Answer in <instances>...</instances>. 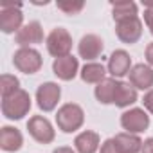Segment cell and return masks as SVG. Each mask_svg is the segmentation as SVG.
Here are the masks:
<instances>
[{
    "label": "cell",
    "instance_id": "1",
    "mask_svg": "<svg viewBox=\"0 0 153 153\" xmlns=\"http://www.w3.org/2000/svg\"><path fill=\"white\" fill-rule=\"evenodd\" d=\"M83 121H85L83 108L79 105H76V103L63 105L56 114V124L65 133H72L76 130H79L83 126Z\"/></svg>",
    "mask_w": 153,
    "mask_h": 153
},
{
    "label": "cell",
    "instance_id": "2",
    "mask_svg": "<svg viewBox=\"0 0 153 153\" xmlns=\"http://www.w3.org/2000/svg\"><path fill=\"white\" fill-rule=\"evenodd\" d=\"M31 110V96L25 90H18L16 94L2 99V114L7 119L18 121L24 115H27Z\"/></svg>",
    "mask_w": 153,
    "mask_h": 153
},
{
    "label": "cell",
    "instance_id": "3",
    "mask_svg": "<svg viewBox=\"0 0 153 153\" xmlns=\"http://www.w3.org/2000/svg\"><path fill=\"white\" fill-rule=\"evenodd\" d=\"M24 15L20 11V4L15 2H2L0 4V29L6 34L18 33L22 29Z\"/></svg>",
    "mask_w": 153,
    "mask_h": 153
},
{
    "label": "cell",
    "instance_id": "4",
    "mask_svg": "<svg viewBox=\"0 0 153 153\" xmlns=\"http://www.w3.org/2000/svg\"><path fill=\"white\" fill-rule=\"evenodd\" d=\"M13 63L15 67L24 72V74H36L42 65H43V59L40 56V52L36 49H31V47H20L15 56H13Z\"/></svg>",
    "mask_w": 153,
    "mask_h": 153
},
{
    "label": "cell",
    "instance_id": "5",
    "mask_svg": "<svg viewBox=\"0 0 153 153\" xmlns=\"http://www.w3.org/2000/svg\"><path fill=\"white\" fill-rule=\"evenodd\" d=\"M70 49H72V36L68 34L67 29L56 27V29H52L49 33V36H47V51L54 58L68 56Z\"/></svg>",
    "mask_w": 153,
    "mask_h": 153
},
{
    "label": "cell",
    "instance_id": "6",
    "mask_svg": "<svg viewBox=\"0 0 153 153\" xmlns=\"http://www.w3.org/2000/svg\"><path fill=\"white\" fill-rule=\"evenodd\" d=\"M27 130H29L31 137L40 144H49L54 140V128L42 115H33L27 123Z\"/></svg>",
    "mask_w": 153,
    "mask_h": 153
},
{
    "label": "cell",
    "instance_id": "7",
    "mask_svg": "<svg viewBox=\"0 0 153 153\" xmlns=\"http://www.w3.org/2000/svg\"><path fill=\"white\" fill-rule=\"evenodd\" d=\"M115 34L123 43L131 45V43L139 42V38L142 36V22L139 20V16L117 22L115 24Z\"/></svg>",
    "mask_w": 153,
    "mask_h": 153
},
{
    "label": "cell",
    "instance_id": "8",
    "mask_svg": "<svg viewBox=\"0 0 153 153\" xmlns=\"http://www.w3.org/2000/svg\"><path fill=\"white\" fill-rule=\"evenodd\" d=\"M121 124L128 133H140L149 126V115L140 108H131L121 115Z\"/></svg>",
    "mask_w": 153,
    "mask_h": 153
},
{
    "label": "cell",
    "instance_id": "9",
    "mask_svg": "<svg viewBox=\"0 0 153 153\" xmlns=\"http://www.w3.org/2000/svg\"><path fill=\"white\" fill-rule=\"evenodd\" d=\"M59 96H61V88L56 83L49 81V83L40 85L38 90H36V101H38L40 110H43V112L54 110L58 101H59Z\"/></svg>",
    "mask_w": 153,
    "mask_h": 153
},
{
    "label": "cell",
    "instance_id": "10",
    "mask_svg": "<svg viewBox=\"0 0 153 153\" xmlns=\"http://www.w3.org/2000/svg\"><path fill=\"white\" fill-rule=\"evenodd\" d=\"M130 85L139 90H151L153 87V68L144 63H137L130 70Z\"/></svg>",
    "mask_w": 153,
    "mask_h": 153
},
{
    "label": "cell",
    "instance_id": "11",
    "mask_svg": "<svg viewBox=\"0 0 153 153\" xmlns=\"http://www.w3.org/2000/svg\"><path fill=\"white\" fill-rule=\"evenodd\" d=\"M78 68H79V63H78V58L74 56H63V58H56L54 63H52V70L54 74L58 76L59 79L63 81H70L76 78L78 74Z\"/></svg>",
    "mask_w": 153,
    "mask_h": 153
},
{
    "label": "cell",
    "instance_id": "12",
    "mask_svg": "<svg viewBox=\"0 0 153 153\" xmlns=\"http://www.w3.org/2000/svg\"><path fill=\"white\" fill-rule=\"evenodd\" d=\"M15 40L20 47H29V45H34V43H42L43 42V29H42L40 22H29L27 25H24L16 33Z\"/></svg>",
    "mask_w": 153,
    "mask_h": 153
},
{
    "label": "cell",
    "instance_id": "13",
    "mask_svg": "<svg viewBox=\"0 0 153 153\" xmlns=\"http://www.w3.org/2000/svg\"><path fill=\"white\" fill-rule=\"evenodd\" d=\"M131 67V58L126 51H114L110 59H108V72L114 78H123V76L130 74Z\"/></svg>",
    "mask_w": 153,
    "mask_h": 153
},
{
    "label": "cell",
    "instance_id": "14",
    "mask_svg": "<svg viewBox=\"0 0 153 153\" xmlns=\"http://www.w3.org/2000/svg\"><path fill=\"white\" fill-rule=\"evenodd\" d=\"M105 45H103V40L97 36V34H85L79 42V56L85 58V59H96L101 56Z\"/></svg>",
    "mask_w": 153,
    "mask_h": 153
},
{
    "label": "cell",
    "instance_id": "15",
    "mask_svg": "<svg viewBox=\"0 0 153 153\" xmlns=\"http://www.w3.org/2000/svg\"><path fill=\"white\" fill-rule=\"evenodd\" d=\"M24 137L13 126H4L0 130V148L4 151H18L22 148Z\"/></svg>",
    "mask_w": 153,
    "mask_h": 153
},
{
    "label": "cell",
    "instance_id": "16",
    "mask_svg": "<svg viewBox=\"0 0 153 153\" xmlns=\"http://www.w3.org/2000/svg\"><path fill=\"white\" fill-rule=\"evenodd\" d=\"M114 144L119 153H137L142 149V140L133 133H117L114 137Z\"/></svg>",
    "mask_w": 153,
    "mask_h": 153
},
{
    "label": "cell",
    "instance_id": "17",
    "mask_svg": "<svg viewBox=\"0 0 153 153\" xmlns=\"http://www.w3.org/2000/svg\"><path fill=\"white\" fill-rule=\"evenodd\" d=\"M74 146L78 149V153H96L99 148V135L96 131L87 130L76 137Z\"/></svg>",
    "mask_w": 153,
    "mask_h": 153
},
{
    "label": "cell",
    "instance_id": "18",
    "mask_svg": "<svg viewBox=\"0 0 153 153\" xmlns=\"http://www.w3.org/2000/svg\"><path fill=\"white\" fill-rule=\"evenodd\" d=\"M135 101H137V90H135V87H131L130 83L119 81V87H117V92H115L114 105L119 106V108H126V106L133 105Z\"/></svg>",
    "mask_w": 153,
    "mask_h": 153
},
{
    "label": "cell",
    "instance_id": "19",
    "mask_svg": "<svg viewBox=\"0 0 153 153\" xmlns=\"http://www.w3.org/2000/svg\"><path fill=\"white\" fill-rule=\"evenodd\" d=\"M117 87H119V81H115V78H110V79H105L103 83H99V85L96 87V97H97V101H99L101 105H110V103H114Z\"/></svg>",
    "mask_w": 153,
    "mask_h": 153
},
{
    "label": "cell",
    "instance_id": "20",
    "mask_svg": "<svg viewBox=\"0 0 153 153\" xmlns=\"http://www.w3.org/2000/svg\"><path fill=\"white\" fill-rule=\"evenodd\" d=\"M105 74H106V68L101 65V63H87L83 68H81V79L85 83H103L105 81Z\"/></svg>",
    "mask_w": 153,
    "mask_h": 153
},
{
    "label": "cell",
    "instance_id": "21",
    "mask_svg": "<svg viewBox=\"0 0 153 153\" xmlns=\"http://www.w3.org/2000/svg\"><path fill=\"white\" fill-rule=\"evenodd\" d=\"M112 13H114L115 24L123 22V20H128V18H135L137 16V4H133V2H115L114 7H112Z\"/></svg>",
    "mask_w": 153,
    "mask_h": 153
},
{
    "label": "cell",
    "instance_id": "22",
    "mask_svg": "<svg viewBox=\"0 0 153 153\" xmlns=\"http://www.w3.org/2000/svg\"><path fill=\"white\" fill-rule=\"evenodd\" d=\"M20 90V81L16 76L13 74H4L0 78V92H2V99L4 97H9L13 94H16Z\"/></svg>",
    "mask_w": 153,
    "mask_h": 153
},
{
    "label": "cell",
    "instance_id": "23",
    "mask_svg": "<svg viewBox=\"0 0 153 153\" xmlns=\"http://www.w3.org/2000/svg\"><path fill=\"white\" fill-rule=\"evenodd\" d=\"M56 6L65 15H78V13L83 11L85 2H81V0H61V2H58Z\"/></svg>",
    "mask_w": 153,
    "mask_h": 153
},
{
    "label": "cell",
    "instance_id": "24",
    "mask_svg": "<svg viewBox=\"0 0 153 153\" xmlns=\"http://www.w3.org/2000/svg\"><path fill=\"white\" fill-rule=\"evenodd\" d=\"M144 7H146V11H144V22H146L149 33L153 34V2H146Z\"/></svg>",
    "mask_w": 153,
    "mask_h": 153
},
{
    "label": "cell",
    "instance_id": "25",
    "mask_svg": "<svg viewBox=\"0 0 153 153\" xmlns=\"http://www.w3.org/2000/svg\"><path fill=\"white\" fill-rule=\"evenodd\" d=\"M99 153H119L117 148H115V144H114V139L105 140L103 146H101V151H99Z\"/></svg>",
    "mask_w": 153,
    "mask_h": 153
},
{
    "label": "cell",
    "instance_id": "26",
    "mask_svg": "<svg viewBox=\"0 0 153 153\" xmlns=\"http://www.w3.org/2000/svg\"><path fill=\"white\" fill-rule=\"evenodd\" d=\"M142 103H144V108H146L148 112H151V114H153V88H151V90H148V92L144 94Z\"/></svg>",
    "mask_w": 153,
    "mask_h": 153
},
{
    "label": "cell",
    "instance_id": "27",
    "mask_svg": "<svg viewBox=\"0 0 153 153\" xmlns=\"http://www.w3.org/2000/svg\"><path fill=\"white\" fill-rule=\"evenodd\" d=\"M142 153H153V137H149L142 142Z\"/></svg>",
    "mask_w": 153,
    "mask_h": 153
},
{
    "label": "cell",
    "instance_id": "28",
    "mask_svg": "<svg viewBox=\"0 0 153 153\" xmlns=\"http://www.w3.org/2000/svg\"><path fill=\"white\" fill-rule=\"evenodd\" d=\"M146 59H148V63L153 67V43H149V45L146 47Z\"/></svg>",
    "mask_w": 153,
    "mask_h": 153
},
{
    "label": "cell",
    "instance_id": "29",
    "mask_svg": "<svg viewBox=\"0 0 153 153\" xmlns=\"http://www.w3.org/2000/svg\"><path fill=\"white\" fill-rule=\"evenodd\" d=\"M52 153H76L72 148H68V146H59V148H56Z\"/></svg>",
    "mask_w": 153,
    "mask_h": 153
}]
</instances>
